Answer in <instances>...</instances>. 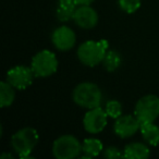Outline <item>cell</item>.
Instances as JSON below:
<instances>
[{
    "label": "cell",
    "instance_id": "obj_1",
    "mask_svg": "<svg viewBox=\"0 0 159 159\" xmlns=\"http://www.w3.org/2000/svg\"><path fill=\"white\" fill-rule=\"evenodd\" d=\"M72 98L76 105L86 109L100 107L102 102V93L99 86L92 82H83L75 86Z\"/></svg>",
    "mask_w": 159,
    "mask_h": 159
},
{
    "label": "cell",
    "instance_id": "obj_2",
    "mask_svg": "<svg viewBox=\"0 0 159 159\" xmlns=\"http://www.w3.org/2000/svg\"><path fill=\"white\" fill-rule=\"evenodd\" d=\"M108 51L107 40H87L80 45L77 49V58L87 66H95L102 63Z\"/></svg>",
    "mask_w": 159,
    "mask_h": 159
},
{
    "label": "cell",
    "instance_id": "obj_3",
    "mask_svg": "<svg viewBox=\"0 0 159 159\" xmlns=\"http://www.w3.org/2000/svg\"><path fill=\"white\" fill-rule=\"evenodd\" d=\"M38 136L37 131L34 128H23L16 132L11 137L12 148L18 152L21 158H31L30 154L37 145Z\"/></svg>",
    "mask_w": 159,
    "mask_h": 159
},
{
    "label": "cell",
    "instance_id": "obj_4",
    "mask_svg": "<svg viewBox=\"0 0 159 159\" xmlns=\"http://www.w3.org/2000/svg\"><path fill=\"white\" fill-rule=\"evenodd\" d=\"M82 152V144L73 135H61L52 144V155L57 159H74Z\"/></svg>",
    "mask_w": 159,
    "mask_h": 159
},
{
    "label": "cell",
    "instance_id": "obj_5",
    "mask_svg": "<svg viewBox=\"0 0 159 159\" xmlns=\"http://www.w3.org/2000/svg\"><path fill=\"white\" fill-rule=\"evenodd\" d=\"M31 68L35 76L48 77L57 72L58 59L51 51L42 50L33 57Z\"/></svg>",
    "mask_w": 159,
    "mask_h": 159
},
{
    "label": "cell",
    "instance_id": "obj_6",
    "mask_svg": "<svg viewBox=\"0 0 159 159\" xmlns=\"http://www.w3.org/2000/svg\"><path fill=\"white\" fill-rule=\"evenodd\" d=\"M135 117L142 123L154 122L159 117V97L156 95H145L135 105Z\"/></svg>",
    "mask_w": 159,
    "mask_h": 159
},
{
    "label": "cell",
    "instance_id": "obj_7",
    "mask_svg": "<svg viewBox=\"0 0 159 159\" xmlns=\"http://www.w3.org/2000/svg\"><path fill=\"white\" fill-rule=\"evenodd\" d=\"M34 74L32 68L25 66H16L10 69L7 73V81L19 91L26 89L33 83Z\"/></svg>",
    "mask_w": 159,
    "mask_h": 159
},
{
    "label": "cell",
    "instance_id": "obj_8",
    "mask_svg": "<svg viewBox=\"0 0 159 159\" xmlns=\"http://www.w3.org/2000/svg\"><path fill=\"white\" fill-rule=\"evenodd\" d=\"M107 115L106 110L102 107L89 109L83 119V126L85 131L91 134H97L100 133L107 125Z\"/></svg>",
    "mask_w": 159,
    "mask_h": 159
},
{
    "label": "cell",
    "instance_id": "obj_9",
    "mask_svg": "<svg viewBox=\"0 0 159 159\" xmlns=\"http://www.w3.org/2000/svg\"><path fill=\"white\" fill-rule=\"evenodd\" d=\"M141 129V122L137 120L135 116L125 115L120 116L116 119L113 131L121 139H129L133 136Z\"/></svg>",
    "mask_w": 159,
    "mask_h": 159
},
{
    "label": "cell",
    "instance_id": "obj_10",
    "mask_svg": "<svg viewBox=\"0 0 159 159\" xmlns=\"http://www.w3.org/2000/svg\"><path fill=\"white\" fill-rule=\"evenodd\" d=\"M72 20L81 29L91 30L98 23V14L91 6H79L74 11Z\"/></svg>",
    "mask_w": 159,
    "mask_h": 159
},
{
    "label": "cell",
    "instance_id": "obj_11",
    "mask_svg": "<svg viewBox=\"0 0 159 159\" xmlns=\"http://www.w3.org/2000/svg\"><path fill=\"white\" fill-rule=\"evenodd\" d=\"M51 40L57 49L61 51H68L72 49L76 42V36L73 30L68 26H60L53 31Z\"/></svg>",
    "mask_w": 159,
    "mask_h": 159
},
{
    "label": "cell",
    "instance_id": "obj_12",
    "mask_svg": "<svg viewBox=\"0 0 159 159\" xmlns=\"http://www.w3.org/2000/svg\"><path fill=\"white\" fill-rule=\"evenodd\" d=\"M149 155V148L143 143H130L123 150V157L128 159H146Z\"/></svg>",
    "mask_w": 159,
    "mask_h": 159
},
{
    "label": "cell",
    "instance_id": "obj_13",
    "mask_svg": "<svg viewBox=\"0 0 159 159\" xmlns=\"http://www.w3.org/2000/svg\"><path fill=\"white\" fill-rule=\"evenodd\" d=\"M77 8L75 0H58L57 7V18L61 22H66L73 18L74 11Z\"/></svg>",
    "mask_w": 159,
    "mask_h": 159
},
{
    "label": "cell",
    "instance_id": "obj_14",
    "mask_svg": "<svg viewBox=\"0 0 159 159\" xmlns=\"http://www.w3.org/2000/svg\"><path fill=\"white\" fill-rule=\"evenodd\" d=\"M141 134L145 142L149 145L157 146L159 144V128L154 122H147V123L141 124Z\"/></svg>",
    "mask_w": 159,
    "mask_h": 159
},
{
    "label": "cell",
    "instance_id": "obj_15",
    "mask_svg": "<svg viewBox=\"0 0 159 159\" xmlns=\"http://www.w3.org/2000/svg\"><path fill=\"white\" fill-rule=\"evenodd\" d=\"M16 99V89L7 80L0 84V106L1 108L10 107Z\"/></svg>",
    "mask_w": 159,
    "mask_h": 159
},
{
    "label": "cell",
    "instance_id": "obj_16",
    "mask_svg": "<svg viewBox=\"0 0 159 159\" xmlns=\"http://www.w3.org/2000/svg\"><path fill=\"white\" fill-rule=\"evenodd\" d=\"M104 150V145L97 139H86L82 144V152L84 154L83 158H93Z\"/></svg>",
    "mask_w": 159,
    "mask_h": 159
},
{
    "label": "cell",
    "instance_id": "obj_17",
    "mask_svg": "<svg viewBox=\"0 0 159 159\" xmlns=\"http://www.w3.org/2000/svg\"><path fill=\"white\" fill-rule=\"evenodd\" d=\"M121 62H122V58L118 51L109 50L107 51L106 56H105L102 64H104V68L108 72H113V71H116L119 68Z\"/></svg>",
    "mask_w": 159,
    "mask_h": 159
},
{
    "label": "cell",
    "instance_id": "obj_18",
    "mask_svg": "<svg viewBox=\"0 0 159 159\" xmlns=\"http://www.w3.org/2000/svg\"><path fill=\"white\" fill-rule=\"evenodd\" d=\"M105 110H106L108 117L117 119L120 116H122V105L118 100H109L107 102Z\"/></svg>",
    "mask_w": 159,
    "mask_h": 159
},
{
    "label": "cell",
    "instance_id": "obj_19",
    "mask_svg": "<svg viewBox=\"0 0 159 159\" xmlns=\"http://www.w3.org/2000/svg\"><path fill=\"white\" fill-rule=\"evenodd\" d=\"M119 7L126 13H134L141 7V0H118Z\"/></svg>",
    "mask_w": 159,
    "mask_h": 159
},
{
    "label": "cell",
    "instance_id": "obj_20",
    "mask_svg": "<svg viewBox=\"0 0 159 159\" xmlns=\"http://www.w3.org/2000/svg\"><path fill=\"white\" fill-rule=\"evenodd\" d=\"M104 157L109 159H116V158H121L123 157V154L120 152L119 148L115 147V146H109L104 150Z\"/></svg>",
    "mask_w": 159,
    "mask_h": 159
},
{
    "label": "cell",
    "instance_id": "obj_21",
    "mask_svg": "<svg viewBox=\"0 0 159 159\" xmlns=\"http://www.w3.org/2000/svg\"><path fill=\"white\" fill-rule=\"evenodd\" d=\"M95 0H75L77 6H91Z\"/></svg>",
    "mask_w": 159,
    "mask_h": 159
},
{
    "label": "cell",
    "instance_id": "obj_22",
    "mask_svg": "<svg viewBox=\"0 0 159 159\" xmlns=\"http://www.w3.org/2000/svg\"><path fill=\"white\" fill-rule=\"evenodd\" d=\"M0 158H1V159H5V158H13V156H12L11 154H7V152H5V154H2L1 156H0Z\"/></svg>",
    "mask_w": 159,
    "mask_h": 159
}]
</instances>
